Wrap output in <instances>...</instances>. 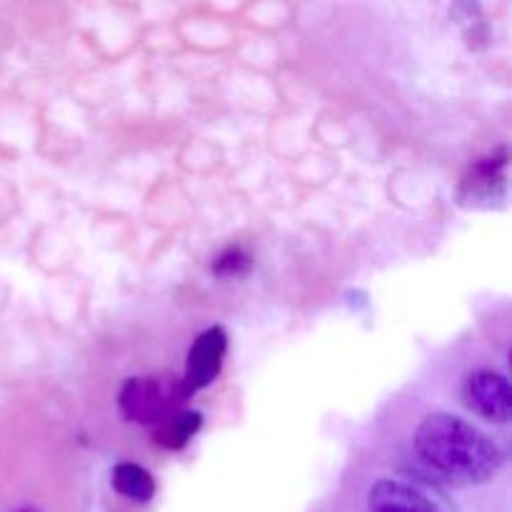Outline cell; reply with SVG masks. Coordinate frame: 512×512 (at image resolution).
I'll return each mask as SVG.
<instances>
[{"label":"cell","mask_w":512,"mask_h":512,"mask_svg":"<svg viewBox=\"0 0 512 512\" xmlns=\"http://www.w3.org/2000/svg\"><path fill=\"white\" fill-rule=\"evenodd\" d=\"M415 450L435 475L453 485H480L498 475L503 453L468 420L433 413L415 430Z\"/></svg>","instance_id":"1"},{"label":"cell","mask_w":512,"mask_h":512,"mask_svg":"<svg viewBox=\"0 0 512 512\" xmlns=\"http://www.w3.org/2000/svg\"><path fill=\"white\" fill-rule=\"evenodd\" d=\"M463 398L470 410L490 423H508L512 415V393L505 375L495 370H475L465 378Z\"/></svg>","instance_id":"2"},{"label":"cell","mask_w":512,"mask_h":512,"mask_svg":"<svg viewBox=\"0 0 512 512\" xmlns=\"http://www.w3.org/2000/svg\"><path fill=\"white\" fill-rule=\"evenodd\" d=\"M225 333L220 328H210L195 340V345L188 353V368H185V383L190 390H200L215 380L220 373L225 355Z\"/></svg>","instance_id":"3"},{"label":"cell","mask_w":512,"mask_h":512,"mask_svg":"<svg viewBox=\"0 0 512 512\" xmlns=\"http://www.w3.org/2000/svg\"><path fill=\"white\" fill-rule=\"evenodd\" d=\"M370 512H440L438 505L423 493L400 480H380L370 488Z\"/></svg>","instance_id":"4"},{"label":"cell","mask_w":512,"mask_h":512,"mask_svg":"<svg viewBox=\"0 0 512 512\" xmlns=\"http://www.w3.org/2000/svg\"><path fill=\"white\" fill-rule=\"evenodd\" d=\"M113 488L135 503H148L155 493V483L148 470L133 463H123L113 470Z\"/></svg>","instance_id":"5"},{"label":"cell","mask_w":512,"mask_h":512,"mask_svg":"<svg viewBox=\"0 0 512 512\" xmlns=\"http://www.w3.org/2000/svg\"><path fill=\"white\" fill-rule=\"evenodd\" d=\"M198 425H200V415H193V413L180 415V418L173 420L170 428H165L163 433H160V438L165 440V445H183Z\"/></svg>","instance_id":"6"}]
</instances>
